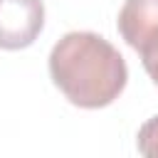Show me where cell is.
<instances>
[{
    "label": "cell",
    "mask_w": 158,
    "mask_h": 158,
    "mask_svg": "<svg viewBox=\"0 0 158 158\" xmlns=\"http://www.w3.org/2000/svg\"><path fill=\"white\" fill-rule=\"evenodd\" d=\"M138 153L146 158H158V116L148 118L141 128H138V138H136Z\"/></svg>",
    "instance_id": "obj_4"
},
{
    "label": "cell",
    "mask_w": 158,
    "mask_h": 158,
    "mask_svg": "<svg viewBox=\"0 0 158 158\" xmlns=\"http://www.w3.org/2000/svg\"><path fill=\"white\" fill-rule=\"evenodd\" d=\"M44 27L42 0H0V49L30 47Z\"/></svg>",
    "instance_id": "obj_2"
},
{
    "label": "cell",
    "mask_w": 158,
    "mask_h": 158,
    "mask_svg": "<svg viewBox=\"0 0 158 158\" xmlns=\"http://www.w3.org/2000/svg\"><path fill=\"white\" fill-rule=\"evenodd\" d=\"M49 77L74 106L101 109L123 91L128 67L101 35L67 32L49 52Z\"/></svg>",
    "instance_id": "obj_1"
},
{
    "label": "cell",
    "mask_w": 158,
    "mask_h": 158,
    "mask_svg": "<svg viewBox=\"0 0 158 158\" xmlns=\"http://www.w3.org/2000/svg\"><path fill=\"white\" fill-rule=\"evenodd\" d=\"M118 35L133 49L158 37V0H126L116 20Z\"/></svg>",
    "instance_id": "obj_3"
},
{
    "label": "cell",
    "mask_w": 158,
    "mask_h": 158,
    "mask_svg": "<svg viewBox=\"0 0 158 158\" xmlns=\"http://www.w3.org/2000/svg\"><path fill=\"white\" fill-rule=\"evenodd\" d=\"M141 62H143V69L148 72V77L153 79V84L158 86V37H153L151 42H146L143 47L136 49Z\"/></svg>",
    "instance_id": "obj_5"
}]
</instances>
